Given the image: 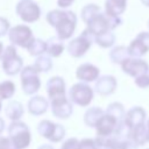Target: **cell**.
<instances>
[{"label": "cell", "instance_id": "1", "mask_svg": "<svg viewBox=\"0 0 149 149\" xmlns=\"http://www.w3.org/2000/svg\"><path fill=\"white\" fill-rule=\"evenodd\" d=\"M45 20L56 29V35L62 41L70 38L77 27L76 14L66 9H52L47 14Z\"/></svg>", "mask_w": 149, "mask_h": 149}, {"label": "cell", "instance_id": "2", "mask_svg": "<svg viewBox=\"0 0 149 149\" xmlns=\"http://www.w3.org/2000/svg\"><path fill=\"white\" fill-rule=\"evenodd\" d=\"M121 23L122 20L120 16H109L106 13H99L87 23L86 29L95 37L107 31H113Z\"/></svg>", "mask_w": 149, "mask_h": 149}, {"label": "cell", "instance_id": "3", "mask_svg": "<svg viewBox=\"0 0 149 149\" xmlns=\"http://www.w3.org/2000/svg\"><path fill=\"white\" fill-rule=\"evenodd\" d=\"M2 69L6 74L15 76L23 69V61L22 57L17 54L15 45H8L5 48L2 57H1Z\"/></svg>", "mask_w": 149, "mask_h": 149}, {"label": "cell", "instance_id": "4", "mask_svg": "<svg viewBox=\"0 0 149 149\" xmlns=\"http://www.w3.org/2000/svg\"><path fill=\"white\" fill-rule=\"evenodd\" d=\"M8 137L17 149H26L30 144L31 135L28 126L22 121H12L8 127Z\"/></svg>", "mask_w": 149, "mask_h": 149}, {"label": "cell", "instance_id": "5", "mask_svg": "<svg viewBox=\"0 0 149 149\" xmlns=\"http://www.w3.org/2000/svg\"><path fill=\"white\" fill-rule=\"evenodd\" d=\"M69 97L72 104L81 106V107H86L93 100L94 90L87 83L79 81L71 86L69 91Z\"/></svg>", "mask_w": 149, "mask_h": 149}, {"label": "cell", "instance_id": "6", "mask_svg": "<svg viewBox=\"0 0 149 149\" xmlns=\"http://www.w3.org/2000/svg\"><path fill=\"white\" fill-rule=\"evenodd\" d=\"M94 36L87 30H83L81 34L79 36H77L76 38L71 40L68 44V52L70 54V56L74 57V58H79L83 57L87 50L91 48L92 43L94 42Z\"/></svg>", "mask_w": 149, "mask_h": 149}, {"label": "cell", "instance_id": "7", "mask_svg": "<svg viewBox=\"0 0 149 149\" xmlns=\"http://www.w3.org/2000/svg\"><path fill=\"white\" fill-rule=\"evenodd\" d=\"M21 77V86L26 94H35L41 86V79L38 76V71L34 65H27L20 72Z\"/></svg>", "mask_w": 149, "mask_h": 149}, {"label": "cell", "instance_id": "8", "mask_svg": "<svg viewBox=\"0 0 149 149\" xmlns=\"http://www.w3.org/2000/svg\"><path fill=\"white\" fill-rule=\"evenodd\" d=\"M8 38L13 45H17L24 49H28V47L35 40L31 29L26 24H17L12 27L8 31Z\"/></svg>", "mask_w": 149, "mask_h": 149}, {"label": "cell", "instance_id": "9", "mask_svg": "<svg viewBox=\"0 0 149 149\" xmlns=\"http://www.w3.org/2000/svg\"><path fill=\"white\" fill-rule=\"evenodd\" d=\"M37 132L42 137L49 140L50 142H59L65 136L64 127L50 120H42L37 125Z\"/></svg>", "mask_w": 149, "mask_h": 149}, {"label": "cell", "instance_id": "10", "mask_svg": "<svg viewBox=\"0 0 149 149\" xmlns=\"http://www.w3.org/2000/svg\"><path fill=\"white\" fill-rule=\"evenodd\" d=\"M15 10L17 16H20V19L27 23L36 22L41 16L40 6L33 0H21L16 3Z\"/></svg>", "mask_w": 149, "mask_h": 149}, {"label": "cell", "instance_id": "11", "mask_svg": "<svg viewBox=\"0 0 149 149\" xmlns=\"http://www.w3.org/2000/svg\"><path fill=\"white\" fill-rule=\"evenodd\" d=\"M121 69L126 74L133 77L134 79L139 76L149 73V64L142 58L129 57L121 64Z\"/></svg>", "mask_w": 149, "mask_h": 149}, {"label": "cell", "instance_id": "12", "mask_svg": "<svg viewBox=\"0 0 149 149\" xmlns=\"http://www.w3.org/2000/svg\"><path fill=\"white\" fill-rule=\"evenodd\" d=\"M129 56L142 58L149 51V31H141L128 45Z\"/></svg>", "mask_w": 149, "mask_h": 149}, {"label": "cell", "instance_id": "13", "mask_svg": "<svg viewBox=\"0 0 149 149\" xmlns=\"http://www.w3.org/2000/svg\"><path fill=\"white\" fill-rule=\"evenodd\" d=\"M123 122V121H122ZM121 122H119L114 116L105 113L101 119L98 121V123L95 125V132H97V136L99 137H111L114 136L119 125Z\"/></svg>", "mask_w": 149, "mask_h": 149}, {"label": "cell", "instance_id": "14", "mask_svg": "<svg viewBox=\"0 0 149 149\" xmlns=\"http://www.w3.org/2000/svg\"><path fill=\"white\" fill-rule=\"evenodd\" d=\"M47 94L50 101L58 100L66 98V92H65V81L62 77L59 76H54L51 77L45 85Z\"/></svg>", "mask_w": 149, "mask_h": 149}, {"label": "cell", "instance_id": "15", "mask_svg": "<svg viewBox=\"0 0 149 149\" xmlns=\"http://www.w3.org/2000/svg\"><path fill=\"white\" fill-rule=\"evenodd\" d=\"M76 77L83 83H91L97 81L100 77V70L98 66L91 63H84L79 65L76 70Z\"/></svg>", "mask_w": 149, "mask_h": 149}, {"label": "cell", "instance_id": "16", "mask_svg": "<svg viewBox=\"0 0 149 149\" xmlns=\"http://www.w3.org/2000/svg\"><path fill=\"white\" fill-rule=\"evenodd\" d=\"M146 120H147L146 109L141 106H134L126 112V116H125L123 121L132 129V128H135L142 123H146Z\"/></svg>", "mask_w": 149, "mask_h": 149}, {"label": "cell", "instance_id": "17", "mask_svg": "<svg viewBox=\"0 0 149 149\" xmlns=\"http://www.w3.org/2000/svg\"><path fill=\"white\" fill-rule=\"evenodd\" d=\"M118 86V81L114 76L105 74L98 78L94 85V91L101 95H109L115 92Z\"/></svg>", "mask_w": 149, "mask_h": 149}, {"label": "cell", "instance_id": "18", "mask_svg": "<svg viewBox=\"0 0 149 149\" xmlns=\"http://www.w3.org/2000/svg\"><path fill=\"white\" fill-rule=\"evenodd\" d=\"M52 114L58 119H68L72 114V102L68 98L50 101Z\"/></svg>", "mask_w": 149, "mask_h": 149}, {"label": "cell", "instance_id": "19", "mask_svg": "<svg viewBox=\"0 0 149 149\" xmlns=\"http://www.w3.org/2000/svg\"><path fill=\"white\" fill-rule=\"evenodd\" d=\"M27 106H28V111L30 114L42 115L47 112L49 107V101L42 95H34L33 98L29 99Z\"/></svg>", "mask_w": 149, "mask_h": 149}, {"label": "cell", "instance_id": "20", "mask_svg": "<svg viewBox=\"0 0 149 149\" xmlns=\"http://www.w3.org/2000/svg\"><path fill=\"white\" fill-rule=\"evenodd\" d=\"M127 7V0H106L105 13L109 16H120Z\"/></svg>", "mask_w": 149, "mask_h": 149}, {"label": "cell", "instance_id": "21", "mask_svg": "<svg viewBox=\"0 0 149 149\" xmlns=\"http://www.w3.org/2000/svg\"><path fill=\"white\" fill-rule=\"evenodd\" d=\"M130 140L139 147L148 142V128L146 123H142L130 130Z\"/></svg>", "mask_w": 149, "mask_h": 149}, {"label": "cell", "instance_id": "22", "mask_svg": "<svg viewBox=\"0 0 149 149\" xmlns=\"http://www.w3.org/2000/svg\"><path fill=\"white\" fill-rule=\"evenodd\" d=\"M6 116L12 121H20V118L23 115V106L21 102L12 100L8 102L5 109Z\"/></svg>", "mask_w": 149, "mask_h": 149}, {"label": "cell", "instance_id": "23", "mask_svg": "<svg viewBox=\"0 0 149 149\" xmlns=\"http://www.w3.org/2000/svg\"><path fill=\"white\" fill-rule=\"evenodd\" d=\"M105 114V111H102L100 107H90L85 114H84V122L88 127H95L98 121L101 119V116Z\"/></svg>", "mask_w": 149, "mask_h": 149}, {"label": "cell", "instance_id": "24", "mask_svg": "<svg viewBox=\"0 0 149 149\" xmlns=\"http://www.w3.org/2000/svg\"><path fill=\"white\" fill-rule=\"evenodd\" d=\"M129 51H128V47L125 45H116L114 48H112V50L109 51V58L114 64H122L127 58H129Z\"/></svg>", "mask_w": 149, "mask_h": 149}, {"label": "cell", "instance_id": "25", "mask_svg": "<svg viewBox=\"0 0 149 149\" xmlns=\"http://www.w3.org/2000/svg\"><path fill=\"white\" fill-rule=\"evenodd\" d=\"M64 51V44L57 36L50 37L47 41V54L50 57H58Z\"/></svg>", "mask_w": 149, "mask_h": 149}, {"label": "cell", "instance_id": "26", "mask_svg": "<svg viewBox=\"0 0 149 149\" xmlns=\"http://www.w3.org/2000/svg\"><path fill=\"white\" fill-rule=\"evenodd\" d=\"M105 113H107V114L114 116L119 122H122V121L125 120V116H126V111H125V108H123V105H122L121 102H118V101L109 104V105L107 106Z\"/></svg>", "mask_w": 149, "mask_h": 149}, {"label": "cell", "instance_id": "27", "mask_svg": "<svg viewBox=\"0 0 149 149\" xmlns=\"http://www.w3.org/2000/svg\"><path fill=\"white\" fill-rule=\"evenodd\" d=\"M99 13H101V9H100V7L98 5H95V3H88L85 7H83L80 16H81V20L87 24Z\"/></svg>", "mask_w": 149, "mask_h": 149}, {"label": "cell", "instance_id": "28", "mask_svg": "<svg viewBox=\"0 0 149 149\" xmlns=\"http://www.w3.org/2000/svg\"><path fill=\"white\" fill-rule=\"evenodd\" d=\"M34 66L37 69L38 72H48L51 70L52 68V61H51V57L49 55H41V56H37L35 63H34Z\"/></svg>", "mask_w": 149, "mask_h": 149}, {"label": "cell", "instance_id": "29", "mask_svg": "<svg viewBox=\"0 0 149 149\" xmlns=\"http://www.w3.org/2000/svg\"><path fill=\"white\" fill-rule=\"evenodd\" d=\"M94 42L101 48H112L115 43V35L113 31H107L99 36H95Z\"/></svg>", "mask_w": 149, "mask_h": 149}, {"label": "cell", "instance_id": "30", "mask_svg": "<svg viewBox=\"0 0 149 149\" xmlns=\"http://www.w3.org/2000/svg\"><path fill=\"white\" fill-rule=\"evenodd\" d=\"M27 50L33 56H41L44 52H47V42L41 38H35Z\"/></svg>", "mask_w": 149, "mask_h": 149}, {"label": "cell", "instance_id": "31", "mask_svg": "<svg viewBox=\"0 0 149 149\" xmlns=\"http://www.w3.org/2000/svg\"><path fill=\"white\" fill-rule=\"evenodd\" d=\"M15 92V85L12 80H3L0 83V99H9Z\"/></svg>", "mask_w": 149, "mask_h": 149}, {"label": "cell", "instance_id": "32", "mask_svg": "<svg viewBox=\"0 0 149 149\" xmlns=\"http://www.w3.org/2000/svg\"><path fill=\"white\" fill-rule=\"evenodd\" d=\"M79 149H104L97 139H83L79 141Z\"/></svg>", "mask_w": 149, "mask_h": 149}, {"label": "cell", "instance_id": "33", "mask_svg": "<svg viewBox=\"0 0 149 149\" xmlns=\"http://www.w3.org/2000/svg\"><path fill=\"white\" fill-rule=\"evenodd\" d=\"M134 83L140 88H148L149 87V73L139 76L134 79Z\"/></svg>", "mask_w": 149, "mask_h": 149}, {"label": "cell", "instance_id": "34", "mask_svg": "<svg viewBox=\"0 0 149 149\" xmlns=\"http://www.w3.org/2000/svg\"><path fill=\"white\" fill-rule=\"evenodd\" d=\"M61 149H79V141L76 137H70L62 144Z\"/></svg>", "mask_w": 149, "mask_h": 149}, {"label": "cell", "instance_id": "35", "mask_svg": "<svg viewBox=\"0 0 149 149\" xmlns=\"http://www.w3.org/2000/svg\"><path fill=\"white\" fill-rule=\"evenodd\" d=\"M0 149H17L9 137L0 135Z\"/></svg>", "mask_w": 149, "mask_h": 149}, {"label": "cell", "instance_id": "36", "mask_svg": "<svg viewBox=\"0 0 149 149\" xmlns=\"http://www.w3.org/2000/svg\"><path fill=\"white\" fill-rule=\"evenodd\" d=\"M9 22L6 17H2L0 16V37L5 36L8 31H9Z\"/></svg>", "mask_w": 149, "mask_h": 149}, {"label": "cell", "instance_id": "37", "mask_svg": "<svg viewBox=\"0 0 149 149\" xmlns=\"http://www.w3.org/2000/svg\"><path fill=\"white\" fill-rule=\"evenodd\" d=\"M73 1L74 0H57V5H58L59 8H64L65 9V8L70 7Z\"/></svg>", "mask_w": 149, "mask_h": 149}, {"label": "cell", "instance_id": "38", "mask_svg": "<svg viewBox=\"0 0 149 149\" xmlns=\"http://www.w3.org/2000/svg\"><path fill=\"white\" fill-rule=\"evenodd\" d=\"M3 129H5V121H3V119L0 118V135L3 132Z\"/></svg>", "mask_w": 149, "mask_h": 149}, {"label": "cell", "instance_id": "39", "mask_svg": "<svg viewBox=\"0 0 149 149\" xmlns=\"http://www.w3.org/2000/svg\"><path fill=\"white\" fill-rule=\"evenodd\" d=\"M37 149H54V148H52V146H50V144H42V146L38 147Z\"/></svg>", "mask_w": 149, "mask_h": 149}, {"label": "cell", "instance_id": "40", "mask_svg": "<svg viewBox=\"0 0 149 149\" xmlns=\"http://www.w3.org/2000/svg\"><path fill=\"white\" fill-rule=\"evenodd\" d=\"M2 54H3V45H2V43L0 42V58L2 57Z\"/></svg>", "mask_w": 149, "mask_h": 149}, {"label": "cell", "instance_id": "41", "mask_svg": "<svg viewBox=\"0 0 149 149\" xmlns=\"http://www.w3.org/2000/svg\"><path fill=\"white\" fill-rule=\"evenodd\" d=\"M141 2L144 5V6H147V7H149V0H141Z\"/></svg>", "mask_w": 149, "mask_h": 149}, {"label": "cell", "instance_id": "42", "mask_svg": "<svg viewBox=\"0 0 149 149\" xmlns=\"http://www.w3.org/2000/svg\"><path fill=\"white\" fill-rule=\"evenodd\" d=\"M146 125H147V128H148V142H149V119H148V121L146 122Z\"/></svg>", "mask_w": 149, "mask_h": 149}, {"label": "cell", "instance_id": "43", "mask_svg": "<svg viewBox=\"0 0 149 149\" xmlns=\"http://www.w3.org/2000/svg\"><path fill=\"white\" fill-rule=\"evenodd\" d=\"M1 107H2V104H1V99H0V111H1Z\"/></svg>", "mask_w": 149, "mask_h": 149}, {"label": "cell", "instance_id": "44", "mask_svg": "<svg viewBox=\"0 0 149 149\" xmlns=\"http://www.w3.org/2000/svg\"><path fill=\"white\" fill-rule=\"evenodd\" d=\"M148 28H149V21H148Z\"/></svg>", "mask_w": 149, "mask_h": 149}, {"label": "cell", "instance_id": "45", "mask_svg": "<svg viewBox=\"0 0 149 149\" xmlns=\"http://www.w3.org/2000/svg\"><path fill=\"white\" fill-rule=\"evenodd\" d=\"M147 149H149V148H147Z\"/></svg>", "mask_w": 149, "mask_h": 149}]
</instances>
